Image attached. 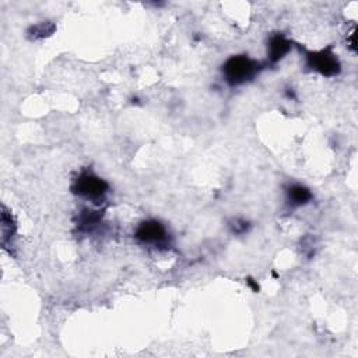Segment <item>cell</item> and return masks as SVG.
I'll return each mask as SVG.
<instances>
[{"label": "cell", "mask_w": 358, "mask_h": 358, "mask_svg": "<svg viewBox=\"0 0 358 358\" xmlns=\"http://www.w3.org/2000/svg\"><path fill=\"white\" fill-rule=\"evenodd\" d=\"M347 45H348V48L352 50V52H355V27H352L351 28V31L347 34Z\"/></svg>", "instance_id": "52a82bcc"}, {"label": "cell", "mask_w": 358, "mask_h": 358, "mask_svg": "<svg viewBox=\"0 0 358 358\" xmlns=\"http://www.w3.org/2000/svg\"><path fill=\"white\" fill-rule=\"evenodd\" d=\"M136 238L143 243L159 246L168 241V232L161 222L155 220H148L137 227Z\"/></svg>", "instance_id": "277c9868"}, {"label": "cell", "mask_w": 358, "mask_h": 358, "mask_svg": "<svg viewBox=\"0 0 358 358\" xmlns=\"http://www.w3.org/2000/svg\"><path fill=\"white\" fill-rule=\"evenodd\" d=\"M289 49H291V42L284 35L271 36V39L268 42V49H267L268 60L271 63L280 62L282 57H285V55L289 52Z\"/></svg>", "instance_id": "5b68a950"}, {"label": "cell", "mask_w": 358, "mask_h": 358, "mask_svg": "<svg viewBox=\"0 0 358 358\" xmlns=\"http://www.w3.org/2000/svg\"><path fill=\"white\" fill-rule=\"evenodd\" d=\"M257 62L245 55H239L229 57L224 63L222 73L229 85H241L257 73Z\"/></svg>", "instance_id": "6da1fadb"}, {"label": "cell", "mask_w": 358, "mask_h": 358, "mask_svg": "<svg viewBox=\"0 0 358 358\" xmlns=\"http://www.w3.org/2000/svg\"><path fill=\"white\" fill-rule=\"evenodd\" d=\"M287 194H288L289 203L294 204V206L306 204L312 199L310 190L308 187L302 186V185H292V186H289V189L287 190Z\"/></svg>", "instance_id": "8992f818"}, {"label": "cell", "mask_w": 358, "mask_h": 358, "mask_svg": "<svg viewBox=\"0 0 358 358\" xmlns=\"http://www.w3.org/2000/svg\"><path fill=\"white\" fill-rule=\"evenodd\" d=\"M73 190L85 199L96 200L101 199L108 192V185L99 176L91 172H85L76 179Z\"/></svg>", "instance_id": "7a4b0ae2"}, {"label": "cell", "mask_w": 358, "mask_h": 358, "mask_svg": "<svg viewBox=\"0 0 358 358\" xmlns=\"http://www.w3.org/2000/svg\"><path fill=\"white\" fill-rule=\"evenodd\" d=\"M308 66L326 77L336 76L340 71V62L337 59V55H334L330 49L309 53Z\"/></svg>", "instance_id": "3957f363"}]
</instances>
